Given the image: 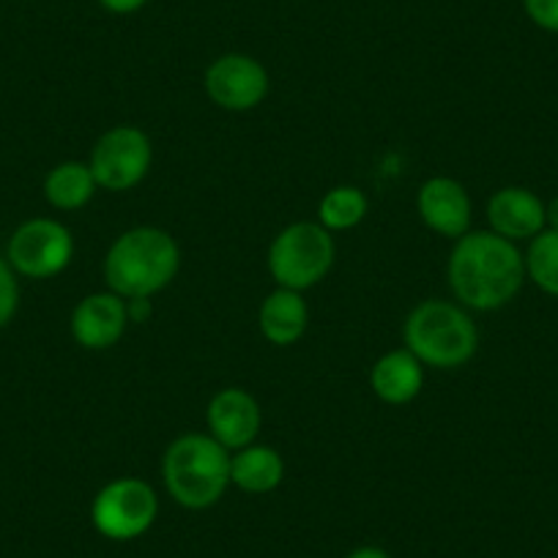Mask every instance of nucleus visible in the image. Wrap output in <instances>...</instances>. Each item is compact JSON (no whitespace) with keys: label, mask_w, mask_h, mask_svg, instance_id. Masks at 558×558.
<instances>
[{"label":"nucleus","mask_w":558,"mask_h":558,"mask_svg":"<svg viewBox=\"0 0 558 558\" xmlns=\"http://www.w3.org/2000/svg\"><path fill=\"white\" fill-rule=\"evenodd\" d=\"M126 299L112 291L90 293L72 313V337L85 351H107L118 345L126 335Z\"/></svg>","instance_id":"11"},{"label":"nucleus","mask_w":558,"mask_h":558,"mask_svg":"<svg viewBox=\"0 0 558 558\" xmlns=\"http://www.w3.org/2000/svg\"><path fill=\"white\" fill-rule=\"evenodd\" d=\"M154 162L151 137L140 126H112L96 140L90 151V170L107 192H129L146 179Z\"/></svg>","instance_id":"7"},{"label":"nucleus","mask_w":558,"mask_h":558,"mask_svg":"<svg viewBox=\"0 0 558 558\" xmlns=\"http://www.w3.org/2000/svg\"><path fill=\"white\" fill-rule=\"evenodd\" d=\"M159 518L157 490L146 480L121 476L101 487L90 504L96 534L110 542H132L151 531Z\"/></svg>","instance_id":"6"},{"label":"nucleus","mask_w":558,"mask_h":558,"mask_svg":"<svg viewBox=\"0 0 558 558\" xmlns=\"http://www.w3.org/2000/svg\"><path fill=\"white\" fill-rule=\"evenodd\" d=\"M74 257V235L58 219H28L12 233L9 266L28 279H52L66 271Z\"/></svg>","instance_id":"8"},{"label":"nucleus","mask_w":558,"mask_h":558,"mask_svg":"<svg viewBox=\"0 0 558 558\" xmlns=\"http://www.w3.org/2000/svg\"><path fill=\"white\" fill-rule=\"evenodd\" d=\"M310 324L307 302L299 291H288V288H277L263 299L260 310H257V329L266 337V342L277 348L296 345L304 337Z\"/></svg>","instance_id":"15"},{"label":"nucleus","mask_w":558,"mask_h":558,"mask_svg":"<svg viewBox=\"0 0 558 558\" xmlns=\"http://www.w3.org/2000/svg\"><path fill=\"white\" fill-rule=\"evenodd\" d=\"M162 480L179 507L201 512L230 487V452L208 433H184L165 449Z\"/></svg>","instance_id":"3"},{"label":"nucleus","mask_w":558,"mask_h":558,"mask_svg":"<svg viewBox=\"0 0 558 558\" xmlns=\"http://www.w3.org/2000/svg\"><path fill=\"white\" fill-rule=\"evenodd\" d=\"M126 313H129V324H143V320L151 318L154 313L151 299H129Z\"/></svg>","instance_id":"22"},{"label":"nucleus","mask_w":558,"mask_h":558,"mask_svg":"<svg viewBox=\"0 0 558 558\" xmlns=\"http://www.w3.org/2000/svg\"><path fill=\"white\" fill-rule=\"evenodd\" d=\"M402 342L425 367L458 369L474 359L480 331L460 304L430 299L408 313Z\"/></svg>","instance_id":"4"},{"label":"nucleus","mask_w":558,"mask_h":558,"mask_svg":"<svg viewBox=\"0 0 558 558\" xmlns=\"http://www.w3.org/2000/svg\"><path fill=\"white\" fill-rule=\"evenodd\" d=\"M20 307L17 271L9 266L7 257H0V329H7Z\"/></svg>","instance_id":"20"},{"label":"nucleus","mask_w":558,"mask_h":558,"mask_svg":"<svg viewBox=\"0 0 558 558\" xmlns=\"http://www.w3.org/2000/svg\"><path fill=\"white\" fill-rule=\"evenodd\" d=\"M96 184L94 170L85 162H61L47 173L45 197L58 211H77L94 201Z\"/></svg>","instance_id":"17"},{"label":"nucleus","mask_w":558,"mask_h":558,"mask_svg":"<svg viewBox=\"0 0 558 558\" xmlns=\"http://www.w3.org/2000/svg\"><path fill=\"white\" fill-rule=\"evenodd\" d=\"M337 257L335 239L320 222H293L274 235L268 246V274L277 288L310 291L331 271Z\"/></svg>","instance_id":"5"},{"label":"nucleus","mask_w":558,"mask_h":558,"mask_svg":"<svg viewBox=\"0 0 558 558\" xmlns=\"http://www.w3.org/2000/svg\"><path fill=\"white\" fill-rule=\"evenodd\" d=\"M99 3L112 14H134L146 7L148 0H99Z\"/></svg>","instance_id":"23"},{"label":"nucleus","mask_w":558,"mask_h":558,"mask_svg":"<svg viewBox=\"0 0 558 558\" xmlns=\"http://www.w3.org/2000/svg\"><path fill=\"white\" fill-rule=\"evenodd\" d=\"M181 250L170 233L151 225L126 230L105 257L107 288L121 299H154L179 274Z\"/></svg>","instance_id":"2"},{"label":"nucleus","mask_w":558,"mask_h":558,"mask_svg":"<svg viewBox=\"0 0 558 558\" xmlns=\"http://www.w3.org/2000/svg\"><path fill=\"white\" fill-rule=\"evenodd\" d=\"M487 222L507 241H531L547 228L545 203L525 186H504L487 201Z\"/></svg>","instance_id":"13"},{"label":"nucleus","mask_w":558,"mask_h":558,"mask_svg":"<svg viewBox=\"0 0 558 558\" xmlns=\"http://www.w3.org/2000/svg\"><path fill=\"white\" fill-rule=\"evenodd\" d=\"M523 9L536 28L558 34V0H523Z\"/></svg>","instance_id":"21"},{"label":"nucleus","mask_w":558,"mask_h":558,"mask_svg":"<svg viewBox=\"0 0 558 558\" xmlns=\"http://www.w3.org/2000/svg\"><path fill=\"white\" fill-rule=\"evenodd\" d=\"M369 386L375 397L386 405H405L416 400L425 386V364L418 362L408 348L384 353L369 369Z\"/></svg>","instance_id":"14"},{"label":"nucleus","mask_w":558,"mask_h":558,"mask_svg":"<svg viewBox=\"0 0 558 558\" xmlns=\"http://www.w3.org/2000/svg\"><path fill=\"white\" fill-rule=\"evenodd\" d=\"M525 277L547 296L558 299V230L545 228L525 252Z\"/></svg>","instance_id":"19"},{"label":"nucleus","mask_w":558,"mask_h":558,"mask_svg":"<svg viewBox=\"0 0 558 558\" xmlns=\"http://www.w3.org/2000/svg\"><path fill=\"white\" fill-rule=\"evenodd\" d=\"M545 219H547V228L558 230V197H553V201L545 206Z\"/></svg>","instance_id":"25"},{"label":"nucleus","mask_w":558,"mask_h":558,"mask_svg":"<svg viewBox=\"0 0 558 558\" xmlns=\"http://www.w3.org/2000/svg\"><path fill=\"white\" fill-rule=\"evenodd\" d=\"M206 425L214 441L222 444L228 452H239V449L255 444L257 433H260V405L246 389L228 386L208 402Z\"/></svg>","instance_id":"10"},{"label":"nucleus","mask_w":558,"mask_h":558,"mask_svg":"<svg viewBox=\"0 0 558 558\" xmlns=\"http://www.w3.org/2000/svg\"><path fill=\"white\" fill-rule=\"evenodd\" d=\"M449 288L463 307L493 313L512 302L525 282V257L514 241L493 230H469L454 241L447 266Z\"/></svg>","instance_id":"1"},{"label":"nucleus","mask_w":558,"mask_h":558,"mask_svg":"<svg viewBox=\"0 0 558 558\" xmlns=\"http://www.w3.org/2000/svg\"><path fill=\"white\" fill-rule=\"evenodd\" d=\"M416 208L422 222L444 239L458 241L471 230V197L465 186L449 175H436L418 186Z\"/></svg>","instance_id":"12"},{"label":"nucleus","mask_w":558,"mask_h":558,"mask_svg":"<svg viewBox=\"0 0 558 558\" xmlns=\"http://www.w3.org/2000/svg\"><path fill=\"white\" fill-rule=\"evenodd\" d=\"M367 195L359 186L342 184L326 192L318 203V222L324 225L329 233H342V230H353L362 225L367 217Z\"/></svg>","instance_id":"18"},{"label":"nucleus","mask_w":558,"mask_h":558,"mask_svg":"<svg viewBox=\"0 0 558 558\" xmlns=\"http://www.w3.org/2000/svg\"><path fill=\"white\" fill-rule=\"evenodd\" d=\"M203 85H206L208 99L219 110L246 112L263 105V99L268 96V72L257 58L244 56V52H228L206 69Z\"/></svg>","instance_id":"9"},{"label":"nucleus","mask_w":558,"mask_h":558,"mask_svg":"<svg viewBox=\"0 0 558 558\" xmlns=\"http://www.w3.org/2000/svg\"><path fill=\"white\" fill-rule=\"evenodd\" d=\"M345 558H391L389 553L384 550V547H375V545H364V547H356V550L348 553Z\"/></svg>","instance_id":"24"},{"label":"nucleus","mask_w":558,"mask_h":558,"mask_svg":"<svg viewBox=\"0 0 558 558\" xmlns=\"http://www.w3.org/2000/svg\"><path fill=\"white\" fill-rule=\"evenodd\" d=\"M286 480V463L277 449L266 444H250V447L230 452V485L239 487L250 496H266L277 490Z\"/></svg>","instance_id":"16"}]
</instances>
